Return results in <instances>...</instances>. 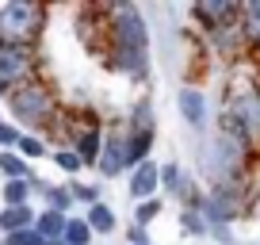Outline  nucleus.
Returning <instances> with one entry per match:
<instances>
[{
  "instance_id": "obj_1",
  "label": "nucleus",
  "mask_w": 260,
  "mask_h": 245,
  "mask_svg": "<svg viewBox=\"0 0 260 245\" xmlns=\"http://www.w3.org/2000/svg\"><path fill=\"white\" fill-rule=\"evenodd\" d=\"M111 39H115V62L130 73H146V23L130 4L115 8Z\"/></svg>"
},
{
  "instance_id": "obj_2",
  "label": "nucleus",
  "mask_w": 260,
  "mask_h": 245,
  "mask_svg": "<svg viewBox=\"0 0 260 245\" xmlns=\"http://www.w3.org/2000/svg\"><path fill=\"white\" fill-rule=\"evenodd\" d=\"M39 23H42V12L27 0H16V4H8L0 12V42L19 46V39H31L39 31Z\"/></svg>"
},
{
  "instance_id": "obj_3",
  "label": "nucleus",
  "mask_w": 260,
  "mask_h": 245,
  "mask_svg": "<svg viewBox=\"0 0 260 245\" xmlns=\"http://www.w3.org/2000/svg\"><path fill=\"white\" fill-rule=\"evenodd\" d=\"M230 122H234L237 131L245 134V138H256L260 134V92L256 88H241V92H234V100H230V115H226Z\"/></svg>"
},
{
  "instance_id": "obj_4",
  "label": "nucleus",
  "mask_w": 260,
  "mask_h": 245,
  "mask_svg": "<svg viewBox=\"0 0 260 245\" xmlns=\"http://www.w3.org/2000/svg\"><path fill=\"white\" fill-rule=\"evenodd\" d=\"M12 107H16L19 119L42 122V119L50 115V92H46V88H19L16 96H12Z\"/></svg>"
},
{
  "instance_id": "obj_5",
  "label": "nucleus",
  "mask_w": 260,
  "mask_h": 245,
  "mask_svg": "<svg viewBox=\"0 0 260 245\" xmlns=\"http://www.w3.org/2000/svg\"><path fill=\"white\" fill-rule=\"evenodd\" d=\"M31 69L23 46H12V42H0V84H19V77Z\"/></svg>"
},
{
  "instance_id": "obj_6",
  "label": "nucleus",
  "mask_w": 260,
  "mask_h": 245,
  "mask_svg": "<svg viewBox=\"0 0 260 245\" xmlns=\"http://www.w3.org/2000/svg\"><path fill=\"white\" fill-rule=\"evenodd\" d=\"M237 4H230V0H203V4H199V8H195V16L203 19L207 23V31H211V27H222V23H234L237 19Z\"/></svg>"
},
{
  "instance_id": "obj_7",
  "label": "nucleus",
  "mask_w": 260,
  "mask_h": 245,
  "mask_svg": "<svg viewBox=\"0 0 260 245\" xmlns=\"http://www.w3.org/2000/svg\"><path fill=\"white\" fill-rule=\"evenodd\" d=\"M180 111H184V119L191 122V127H203V119H207V100H203V92L184 88V92H180Z\"/></svg>"
},
{
  "instance_id": "obj_8",
  "label": "nucleus",
  "mask_w": 260,
  "mask_h": 245,
  "mask_svg": "<svg viewBox=\"0 0 260 245\" xmlns=\"http://www.w3.org/2000/svg\"><path fill=\"white\" fill-rule=\"evenodd\" d=\"M157 172H161V169H157V165L153 161H142L138 165V172H134V180H130V192H134V196H153V192H157Z\"/></svg>"
},
{
  "instance_id": "obj_9",
  "label": "nucleus",
  "mask_w": 260,
  "mask_h": 245,
  "mask_svg": "<svg viewBox=\"0 0 260 245\" xmlns=\"http://www.w3.org/2000/svg\"><path fill=\"white\" fill-rule=\"evenodd\" d=\"M122 165H126V142H122V138H111V142H107V149H104L100 169H104V172H119Z\"/></svg>"
},
{
  "instance_id": "obj_10",
  "label": "nucleus",
  "mask_w": 260,
  "mask_h": 245,
  "mask_svg": "<svg viewBox=\"0 0 260 245\" xmlns=\"http://www.w3.org/2000/svg\"><path fill=\"white\" fill-rule=\"evenodd\" d=\"M57 234H65V219H61V211L42 215V222H39V237L46 241V237H57Z\"/></svg>"
},
{
  "instance_id": "obj_11",
  "label": "nucleus",
  "mask_w": 260,
  "mask_h": 245,
  "mask_svg": "<svg viewBox=\"0 0 260 245\" xmlns=\"http://www.w3.org/2000/svg\"><path fill=\"white\" fill-rule=\"evenodd\" d=\"M241 35H249L252 42H260V0H252L249 8H245V27Z\"/></svg>"
},
{
  "instance_id": "obj_12",
  "label": "nucleus",
  "mask_w": 260,
  "mask_h": 245,
  "mask_svg": "<svg viewBox=\"0 0 260 245\" xmlns=\"http://www.w3.org/2000/svg\"><path fill=\"white\" fill-rule=\"evenodd\" d=\"M0 222H4V226H8L12 234H19V230H23L27 222H31V211H27V207H12V211L4 215V219H0Z\"/></svg>"
},
{
  "instance_id": "obj_13",
  "label": "nucleus",
  "mask_w": 260,
  "mask_h": 245,
  "mask_svg": "<svg viewBox=\"0 0 260 245\" xmlns=\"http://www.w3.org/2000/svg\"><path fill=\"white\" fill-rule=\"evenodd\" d=\"M115 226V215L107 211V207H92V219H88V230H111Z\"/></svg>"
},
{
  "instance_id": "obj_14",
  "label": "nucleus",
  "mask_w": 260,
  "mask_h": 245,
  "mask_svg": "<svg viewBox=\"0 0 260 245\" xmlns=\"http://www.w3.org/2000/svg\"><path fill=\"white\" fill-rule=\"evenodd\" d=\"M88 222H65V237H69V245H84L88 241Z\"/></svg>"
},
{
  "instance_id": "obj_15",
  "label": "nucleus",
  "mask_w": 260,
  "mask_h": 245,
  "mask_svg": "<svg viewBox=\"0 0 260 245\" xmlns=\"http://www.w3.org/2000/svg\"><path fill=\"white\" fill-rule=\"evenodd\" d=\"M96 149H100V138L88 131V134L81 138V161H92V157H96Z\"/></svg>"
},
{
  "instance_id": "obj_16",
  "label": "nucleus",
  "mask_w": 260,
  "mask_h": 245,
  "mask_svg": "<svg viewBox=\"0 0 260 245\" xmlns=\"http://www.w3.org/2000/svg\"><path fill=\"white\" fill-rule=\"evenodd\" d=\"M4 196H8V203H12V207H23L27 184H19V180H12V184H8V192H4Z\"/></svg>"
},
{
  "instance_id": "obj_17",
  "label": "nucleus",
  "mask_w": 260,
  "mask_h": 245,
  "mask_svg": "<svg viewBox=\"0 0 260 245\" xmlns=\"http://www.w3.org/2000/svg\"><path fill=\"white\" fill-rule=\"evenodd\" d=\"M184 230H191V234H203L207 222L199 219V211H184Z\"/></svg>"
},
{
  "instance_id": "obj_18",
  "label": "nucleus",
  "mask_w": 260,
  "mask_h": 245,
  "mask_svg": "<svg viewBox=\"0 0 260 245\" xmlns=\"http://www.w3.org/2000/svg\"><path fill=\"white\" fill-rule=\"evenodd\" d=\"M157 215H161V203H157V199H149V203L138 211V222H149V219H157Z\"/></svg>"
},
{
  "instance_id": "obj_19",
  "label": "nucleus",
  "mask_w": 260,
  "mask_h": 245,
  "mask_svg": "<svg viewBox=\"0 0 260 245\" xmlns=\"http://www.w3.org/2000/svg\"><path fill=\"white\" fill-rule=\"evenodd\" d=\"M12 245H46L39 234H12Z\"/></svg>"
},
{
  "instance_id": "obj_20",
  "label": "nucleus",
  "mask_w": 260,
  "mask_h": 245,
  "mask_svg": "<svg viewBox=\"0 0 260 245\" xmlns=\"http://www.w3.org/2000/svg\"><path fill=\"white\" fill-rule=\"evenodd\" d=\"M57 165H61V169H77L81 157H77V154H57Z\"/></svg>"
},
{
  "instance_id": "obj_21",
  "label": "nucleus",
  "mask_w": 260,
  "mask_h": 245,
  "mask_svg": "<svg viewBox=\"0 0 260 245\" xmlns=\"http://www.w3.org/2000/svg\"><path fill=\"white\" fill-rule=\"evenodd\" d=\"M19 146H23V154H27V157H39V154H42V146H39L35 138H23Z\"/></svg>"
},
{
  "instance_id": "obj_22",
  "label": "nucleus",
  "mask_w": 260,
  "mask_h": 245,
  "mask_svg": "<svg viewBox=\"0 0 260 245\" xmlns=\"http://www.w3.org/2000/svg\"><path fill=\"white\" fill-rule=\"evenodd\" d=\"M4 172H12V176H16V172H23V165H19V157H4Z\"/></svg>"
},
{
  "instance_id": "obj_23",
  "label": "nucleus",
  "mask_w": 260,
  "mask_h": 245,
  "mask_svg": "<svg viewBox=\"0 0 260 245\" xmlns=\"http://www.w3.org/2000/svg\"><path fill=\"white\" fill-rule=\"evenodd\" d=\"M16 138V131H12V127H0V142H12Z\"/></svg>"
},
{
  "instance_id": "obj_24",
  "label": "nucleus",
  "mask_w": 260,
  "mask_h": 245,
  "mask_svg": "<svg viewBox=\"0 0 260 245\" xmlns=\"http://www.w3.org/2000/svg\"><path fill=\"white\" fill-rule=\"evenodd\" d=\"M256 215H260V203H256Z\"/></svg>"
},
{
  "instance_id": "obj_25",
  "label": "nucleus",
  "mask_w": 260,
  "mask_h": 245,
  "mask_svg": "<svg viewBox=\"0 0 260 245\" xmlns=\"http://www.w3.org/2000/svg\"><path fill=\"white\" fill-rule=\"evenodd\" d=\"M256 46H260V42H256Z\"/></svg>"
}]
</instances>
